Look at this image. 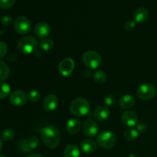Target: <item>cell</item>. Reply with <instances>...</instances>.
I'll return each instance as SVG.
<instances>
[{
    "label": "cell",
    "mask_w": 157,
    "mask_h": 157,
    "mask_svg": "<svg viewBox=\"0 0 157 157\" xmlns=\"http://www.w3.org/2000/svg\"><path fill=\"white\" fill-rule=\"evenodd\" d=\"M130 157H136V156L135 154H133V153H132V154H130Z\"/></svg>",
    "instance_id": "obj_37"
},
{
    "label": "cell",
    "mask_w": 157,
    "mask_h": 157,
    "mask_svg": "<svg viewBox=\"0 0 157 157\" xmlns=\"http://www.w3.org/2000/svg\"><path fill=\"white\" fill-rule=\"evenodd\" d=\"M2 141L1 138H0V152L2 151Z\"/></svg>",
    "instance_id": "obj_36"
},
{
    "label": "cell",
    "mask_w": 157,
    "mask_h": 157,
    "mask_svg": "<svg viewBox=\"0 0 157 157\" xmlns=\"http://www.w3.org/2000/svg\"><path fill=\"white\" fill-rule=\"evenodd\" d=\"M136 27V21L133 20H129L124 25V29L127 31H132Z\"/></svg>",
    "instance_id": "obj_32"
},
{
    "label": "cell",
    "mask_w": 157,
    "mask_h": 157,
    "mask_svg": "<svg viewBox=\"0 0 157 157\" xmlns=\"http://www.w3.org/2000/svg\"><path fill=\"white\" fill-rule=\"evenodd\" d=\"M117 143V138L114 133L110 131H104L99 134L98 137V144L102 148L109 150L112 149Z\"/></svg>",
    "instance_id": "obj_5"
},
{
    "label": "cell",
    "mask_w": 157,
    "mask_h": 157,
    "mask_svg": "<svg viewBox=\"0 0 157 157\" xmlns=\"http://www.w3.org/2000/svg\"><path fill=\"white\" fill-rule=\"evenodd\" d=\"M74 68H75V61L70 58H64L59 63L58 65V71L60 74L65 77L71 75Z\"/></svg>",
    "instance_id": "obj_8"
},
{
    "label": "cell",
    "mask_w": 157,
    "mask_h": 157,
    "mask_svg": "<svg viewBox=\"0 0 157 157\" xmlns=\"http://www.w3.org/2000/svg\"><path fill=\"white\" fill-rule=\"evenodd\" d=\"M94 80L98 84H103L107 80V75L103 71H97L94 75Z\"/></svg>",
    "instance_id": "obj_24"
},
{
    "label": "cell",
    "mask_w": 157,
    "mask_h": 157,
    "mask_svg": "<svg viewBox=\"0 0 157 157\" xmlns=\"http://www.w3.org/2000/svg\"><path fill=\"white\" fill-rule=\"evenodd\" d=\"M28 144H29V149L32 151V150H34L38 147V145H39V140H38L37 136H32V137H31L28 140Z\"/></svg>",
    "instance_id": "obj_27"
},
{
    "label": "cell",
    "mask_w": 157,
    "mask_h": 157,
    "mask_svg": "<svg viewBox=\"0 0 157 157\" xmlns=\"http://www.w3.org/2000/svg\"><path fill=\"white\" fill-rule=\"evenodd\" d=\"M123 124L128 127H133L137 124L138 122V117L136 113L130 110H127L122 114Z\"/></svg>",
    "instance_id": "obj_10"
},
{
    "label": "cell",
    "mask_w": 157,
    "mask_h": 157,
    "mask_svg": "<svg viewBox=\"0 0 157 157\" xmlns=\"http://www.w3.org/2000/svg\"><path fill=\"white\" fill-rule=\"evenodd\" d=\"M97 148V144L94 141L91 140H84L81 143V149L83 152L86 153H91L95 151Z\"/></svg>",
    "instance_id": "obj_18"
},
{
    "label": "cell",
    "mask_w": 157,
    "mask_h": 157,
    "mask_svg": "<svg viewBox=\"0 0 157 157\" xmlns=\"http://www.w3.org/2000/svg\"><path fill=\"white\" fill-rule=\"evenodd\" d=\"M58 106V98L54 94L48 95L43 101V107L46 111H53Z\"/></svg>",
    "instance_id": "obj_13"
},
{
    "label": "cell",
    "mask_w": 157,
    "mask_h": 157,
    "mask_svg": "<svg viewBox=\"0 0 157 157\" xmlns=\"http://www.w3.org/2000/svg\"><path fill=\"white\" fill-rule=\"evenodd\" d=\"M28 99H29L28 95L26 94L25 92L21 90H17L12 92L9 98L11 104L15 106H18V107L25 105L27 102Z\"/></svg>",
    "instance_id": "obj_9"
},
{
    "label": "cell",
    "mask_w": 157,
    "mask_h": 157,
    "mask_svg": "<svg viewBox=\"0 0 157 157\" xmlns=\"http://www.w3.org/2000/svg\"><path fill=\"white\" fill-rule=\"evenodd\" d=\"M67 133L71 135H75L81 130V122L77 119H71L66 125Z\"/></svg>",
    "instance_id": "obj_16"
},
{
    "label": "cell",
    "mask_w": 157,
    "mask_h": 157,
    "mask_svg": "<svg viewBox=\"0 0 157 157\" xmlns=\"http://www.w3.org/2000/svg\"><path fill=\"white\" fill-rule=\"evenodd\" d=\"M14 28L18 33L21 35H25L30 32L32 25L27 18L24 16H18L14 21Z\"/></svg>",
    "instance_id": "obj_7"
},
{
    "label": "cell",
    "mask_w": 157,
    "mask_h": 157,
    "mask_svg": "<svg viewBox=\"0 0 157 157\" xmlns=\"http://www.w3.org/2000/svg\"><path fill=\"white\" fill-rule=\"evenodd\" d=\"M1 22L3 25L8 27V26H10L12 24L13 20H12V17L9 16V15H5V16H3L2 18L1 19Z\"/></svg>",
    "instance_id": "obj_31"
},
{
    "label": "cell",
    "mask_w": 157,
    "mask_h": 157,
    "mask_svg": "<svg viewBox=\"0 0 157 157\" xmlns=\"http://www.w3.org/2000/svg\"><path fill=\"white\" fill-rule=\"evenodd\" d=\"M81 152L78 147L75 145H69L64 149V157H79Z\"/></svg>",
    "instance_id": "obj_19"
},
{
    "label": "cell",
    "mask_w": 157,
    "mask_h": 157,
    "mask_svg": "<svg viewBox=\"0 0 157 157\" xmlns=\"http://www.w3.org/2000/svg\"><path fill=\"white\" fill-rule=\"evenodd\" d=\"M104 103L107 107H113L116 103V98L112 94L107 95L104 98Z\"/></svg>",
    "instance_id": "obj_30"
},
{
    "label": "cell",
    "mask_w": 157,
    "mask_h": 157,
    "mask_svg": "<svg viewBox=\"0 0 157 157\" xmlns=\"http://www.w3.org/2000/svg\"><path fill=\"white\" fill-rule=\"evenodd\" d=\"M83 62L90 69H97L102 62V58L99 53L94 51H87L83 55Z\"/></svg>",
    "instance_id": "obj_4"
},
{
    "label": "cell",
    "mask_w": 157,
    "mask_h": 157,
    "mask_svg": "<svg viewBox=\"0 0 157 157\" xmlns=\"http://www.w3.org/2000/svg\"><path fill=\"white\" fill-rule=\"evenodd\" d=\"M10 69L9 66L3 61H0V81H3L7 79L9 76Z\"/></svg>",
    "instance_id": "obj_20"
},
{
    "label": "cell",
    "mask_w": 157,
    "mask_h": 157,
    "mask_svg": "<svg viewBox=\"0 0 157 157\" xmlns=\"http://www.w3.org/2000/svg\"><path fill=\"white\" fill-rule=\"evenodd\" d=\"M119 104L121 107H122L123 109L128 110V109L132 108L135 105V99L132 95H124L121 98Z\"/></svg>",
    "instance_id": "obj_17"
},
{
    "label": "cell",
    "mask_w": 157,
    "mask_h": 157,
    "mask_svg": "<svg viewBox=\"0 0 157 157\" xmlns=\"http://www.w3.org/2000/svg\"><path fill=\"white\" fill-rule=\"evenodd\" d=\"M15 0H0V9H8L12 7Z\"/></svg>",
    "instance_id": "obj_29"
},
{
    "label": "cell",
    "mask_w": 157,
    "mask_h": 157,
    "mask_svg": "<svg viewBox=\"0 0 157 157\" xmlns=\"http://www.w3.org/2000/svg\"><path fill=\"white\" fill-rule=\"evenodd\" d=\"M98 125L91 120H87L84 122V125H83V131L85 133L86 136H90V137H93L95 136L98 133Z\"/></svg>",
    "instance_id": "obj_11"
},
{
    "label": "cell",
    "mask_w": 157,
    "mask_h": 157,
    "mask_svg": "<svg viewBox=\"0 0 157 157\" xmlns=\"http://www.w3.org/2000/svg\"><path fill=\"white\" fill-rule=\"evenodd\" d=\"M90 104L88 101L84 98L74 100L70 105V111L76 117H84L90 112Z\"/></svg>",
    "instance_id": "obj_2"
},
{
    "label": "cell",
    "mask_w": 157,
    "mask_h": 157,
    "mask_svg": "<svg viewBox=\"0 0 157 157\" xmlns=\"http://www.w3.org/2000/svg\"><path fill=\"white\" fill-rule=\"evenodd\" d=\"M54 41L50 38H44L40 41V48L44 51H50L54 48Z\"/></svg>",
    "instance_id": "obj_22"
},
{
    "label": "cell",
    "mask_w": 157,
    "mask_h": 157,
    "mask_svg": "<svg viewBox=\"0 0 157 157\" xmlns=\"http://www.w3.org/2000/svg\"><path fill=\"white\" fill-rule=\"evenodd\" d=\"M40 134L43 143L48 148H56L59 144L61 134L58 129L55 126H48L44 127L40 131Z\"/></svg>",
    "instance_id": "obj_1"
},
{
    "label": "cell",
    "mask_w": 157,
    "mask_h": 157,
    "mask_svg": "<svg viewBox=\"0 0 157 157\" xmlns=\"http://www.w3.org/2000/svg\"><path fill=\"white\" fill-rule=\"evenodd\" d=\"M156 94V89L152 84H144L140 86L136 91L138 98L144 101H148L154 98Z\"/></svg>",
    "instance_id": "obj_6"
},
{
    "label": "cell",
    "mask_w": 157,
    "mask_h": 157,
    "mask_svg": "<svg viewBox=\"0 0 157 157\" xmlns=\"http://www.w3.org/2000/svg\"><path fill=\"white\" fill-rule=\"evenodd\" d=\"M40 97H41L40 93L36 90H31L29 93V94H28V98H29V101L32 103L37 102V101H39Z\"/></svg>",
    "instance_id": "obj_26"
},
{
    "label": "cell",
    "mask_w": 157,
    "mask_h": 157,
    "mask_svg": "<svg viewBox=\"0 0 157 157\" xmlns=\"http://www.w3.org/2000/svg\"><path fill=\"white\" fill-rule=\"evenodd\" d=\"M147 126L145 123L141 122L140 124H138L137 125V131L140 132V133H144V132L147 131Z\"/></svg>",
    "instance_id": "obj_34"
},
{
    "label": "cell",
    "mask_w": 157,
    "mask_h": 157,
    "mask_svg": "<svg viewBox=\"0 0 157 157\" xmlns=\"http://www.w3.org/2000/svg\"><path fill=\"white\" fill-rule=\"evenodd\" d=\"M149 12L146 8L139 7L133 12V18L137 23H144L148 19Z\"/></svg>",
    "instance_id": "obj_14"
},
{
    "label": "cell",
    "mask_w": 157,
    "mask_h": 157,
    "mask_svg": "<svg viewBox=\"0 0 157 157\" xmlns=\"http://www.w3.org/2000/svg\"><path fill=\"white\" fill-rule=\"evenodd\" d=\"M18 148H19V150L24 153H29V152L31 151L30 149H29V147L28 141L26 140H22L20 141L19 144H18Z\"/></svg>",
    "instance_id": "obj_28"
},
{
    "label": "cell",
    "mask_w": 157,
    "mask_h": 157,
    "mask_svg": "<svg viewBox=\"0 0 157 157\" xmlns=\"http://www.w3.org/2000/svg\"><path fill=\"white\" fill-rule=\"evenodd\" d=\"M124 137L128 141H133L138 137V131L137 130L130 128L128 129L124 133Z\"/></svg>",
    "instance_id": "obj_23"
},
{
    "label": "cell",
    "mask_w": 157,
    "mask_h": 157,
    "mask_svg": "<svg viewBox=\"0 0 157 157\" xmlns=\"http://www.w3.org/2000/svg\"><path fill=\"white\" fill-rule=\"evenodd\" d=\"M94 116L98 121H104L107 120L110 116V110L107 107L100 106V107H97L96 110H94Z\"/></svg>",
    "instance_id": "obj_15"
},
{
    "label": "cell",
    "mask_w": 157,
    "mask_h": 157,
    "mask_svg": "<svg viewBox=\"0 0 157 157\" xmlns=\"http://www.w3.org/2000/svg\"><path fill=\"white\" fill-rule=\"evenodd\" d=\"M7 52H8L7 44H6L5 42L0 41V58L5 57V55H6Z\"/></svg>",
    "instance_id": "obj_33"
},
{
    "label": "cell",
    "mask_w": 157,
    "mask_h": 157,
    "mask_svg": "<svg viewBox=\"0 0 157 157\" xmlns=\"http://www.w3.org/2000/svg\"><path fill=\"white\" fill-rule=\"evenodd\" d=\"M14 137H15V133L11 129H6V130H3V132L2 133V139L6 142L12 140Z\"/></svg>",
    "instance_id": "obj_25"
},
{
    "label": "cell",
    "mask_w": 157,
    "mask_h": 157,
    "mask_svg": "<svg viewBox=\"0 0 157 157\" xmlns=\"http://www.w3.org/2000/svg\"><path fill=\"white\" fill-rule=\"evenodd\" d=\"M27 157H42L41 155L39 154H37V153H35V154H31L29 156H28Z\"/></svg>",
    "instance_id": "obj_35"
},
{
    "label": "cell",
    "mask_w": 157,
    "mask_h": 157,
    "mask_svg": "<svg viewBox=\"0 0 157 157\" xmlns=\"http://www.w3.org/2000/svg\"><path fill=\"white\" fill-rule=\"evenodd\" d=\"M0 157H6V156H4V155H0Z\"/></svg>",
    "instance_id": "obj_38"
},
{
    "label": "cell",
    "mask_w": 157,
    "mask_h": 157,
    "mask_svg": "<svg viewBox=\"0 0 157 157\" xmlns=\"http://www.w3.org/2000/svg\"><path fill=\"white\" fill-rule=\"evenodd\" d=\"M11 87L7 83H0V99H5L9 95Z\"/></svg>",
    "instance_id": "obj_21"
},
{
    "label": "cell",
    "mask_w": 157,
    "mask_h": 157,
    "mask_svg": "<svg viewBox=\"0 0 157 157\" xmlns=\"http://www.w3.org/2000/svg\"><path fill=\"white\" fill-rule=\"evenodd\" d=\"M38 47V41L33 36L23 37L18 44V49L21 54L29 55L35 52Z\"/></svg>",
    "instance_id": "obj_3"
},
{
    "label": "cell",
    "mask_w": 157,
    "mask_h": 157,
    "mask_svg": "<svg viewBox=\"0 0 157 157\" xmlns=\"http://www.w3.org/2000/svg\"><path fill=\"white\" fill-rule=\"evenodd\" d=\"M34 32L38 38H45L50 34L51 27L45 21H41L35 25Z\"/></svg>",
    "instance_id": "obj_12"
}]
</instances>
